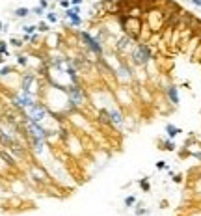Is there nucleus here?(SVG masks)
<instances>
[{"label": "nucleus", "instance_id": "39448f33", "mask_svg": "<svg viewBox=\"0 0 201 216\" xmlns=\"http://www.w3.org/2000/svg\"><path fill=\"white\" fill-rule=\"evenodd\" d=\"M140 188H142L143 192H149V188H151L149 181H147V179H142V181H140Z\"/></svg>", "mask_w": 201, "mask_h": 216}, {"label": "nucleus", "instance_id": "423d86ee", "mask_svg": "<svg viewBox=\"0 0 201 216\" xmlns=\"http://www.w3.org/2000/svg\"><path fill=\"white\" fill-rule=\"evenodd\" d=\"M156 170H168V164H166L164 160H158V162H156Z\"/></svg>", "mask_w": 201, "mask_h": 216}, {"label": "nucleus", "instance_id": "1a4fd4ad", "mask_svg": "<svg viewBox=\"0 0 201 216\" xmlns=\"http://www.w3.org/2000/svg\"><path fill=\"white\" fill-rule=\"evenodd\" d=\"M37 28H36V26H28V28H24V32L26 34H32V32H36Z\"/></svg>", "mask_w": 201, "mask_h": 216}, {"label": "nucleus", "instance_id": "f03ea898", "mask_svg": "<svg viewBox=\"0 0 201 216\" xmlns=\"http://www.w3.org/2000/svg\"><path fill=\"white\" fill-rule=\"evenodd\" d=\"M166 134H168V138H170V140H173L175 136L183 134V129H179V127H175V125L168 123V125H166Z\"/></svg>", "mask_w": 201, "mask_h": 216}, {"label": "nucleus", "instance_id": "9d476101", "mask_svg": "<svg viewBox=\"0 0 201 216\" xmlns=\"http://www.w3.org/2000/svg\"><path fill=\"white\" fill-rule=\"evenodd\" d=\"M82 2V0H73V4H80Z\"/></svg>", "mask_w": 201, "mask_h": 216}, {"label": "nucleus", "instance_id": "20e7f679", "mask_svg": "<svg viewBox=\"0 0 201 216\" xmlns=\"http://www.w3.org/2000/svg\"><path fill=\"white\" fill-rule=\"evenodd\" d=\"M143 214H147V209H145L142 203H138L136 205V216H143Z\"/></svg>", "mask_w": 201, "mask_h": 216}, {"label": "nucleus", "instance_id": "0eeeda50", "mask_svg": "<svg viewBox=\"0 0 201 216\" xmlns=\"http://www.w3.org/2000/svg\"><path fill=\"white\" fill-rule=\"evenodd\" d=\"M47 21H48V23H56V21H58V17H56V13H48V17H47Z\"/></svg>", "mask_w": 201, "mask_h": 216}, {"label": "nucleus", "instance_id": "f257e3e1", "mask_svg": "<svg viewBox=\"0 0 201 216\" xmlns=\"http://www.w3.org/2000/svg\"><path fill=\"white\" fill-rule=\"evenodd\" d=\"M164 93H166V99H168L171 104H179V89H177V86H173V84L166 86Z\"/></svg>", "mask_w": 201, "mask_h": 216}, {"label": "nucleus", "instance_id": "6e6552de", "mask_svg": "<svg viewBox=\"0 0 201 216\" xmlns=\"http://www.w3.org/2000/svg\"><path fill=\"white\" fill-rule=\"evenodd\" d=\"M37 30H39V32H48V24H45V23H41V24L37 26Z\"/></svg>", "mask_w": 201, "mask_h": 216}, {"label": "nucleus", "instance_id": "7ed1b4c3", "mask_svg": "<svg viewBox=\"0 0 201 216\" xmlns=\"http://www.w3.org/2000/svg\"><path fill=\"white\" fill-rule=\"evenodd\" d=\"M136 205V198L134 196H127V198H125V207H134Z\"/></svg>", "mask_w": 201, "mask_h": 216}]
</instances>
